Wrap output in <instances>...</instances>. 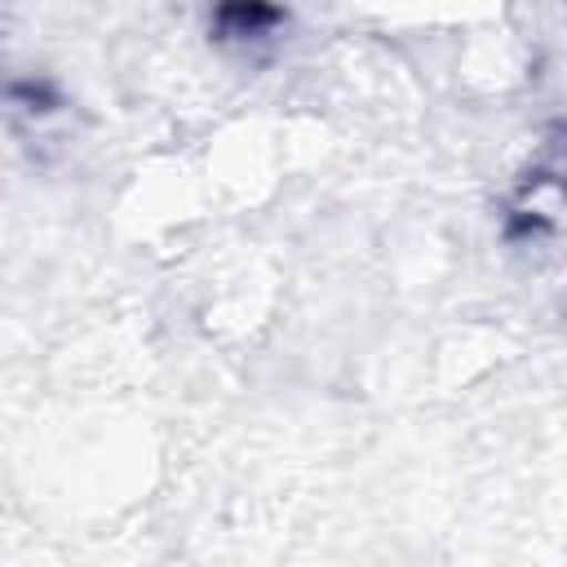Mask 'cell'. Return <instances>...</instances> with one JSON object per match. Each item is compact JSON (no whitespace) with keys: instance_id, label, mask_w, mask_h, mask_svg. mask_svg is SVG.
<instances>
[{"instance_id":"6da1fadb","label":"cell","mask_w":567,"mask_h":567,"mask_svg":"<svg viewBox=\"0 0 567 567\" xmlns=\"http://www.w3.org/2000/svg\"><path fill=\"white\" fill-rule=\"evenodd\" d=\"M221 22H239V35L244 31H257V27H270L279 22V9H261V4H235V9H221Z\"/></svg>"}]
</instances>
